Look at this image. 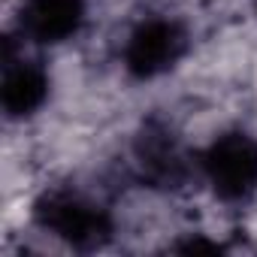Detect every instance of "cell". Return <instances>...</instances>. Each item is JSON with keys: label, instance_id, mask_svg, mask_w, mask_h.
<instances>
[{"label": "cell", "instance_id": "3957f363", "mask_svg": "<svg viewBox=\"0 0 257 257\" xmlns=\"http://www.w3.org/2000/svg\"><path fill=\"white\" fill-rule=\"evenodd\" d=\"M88 19V0H19L16 4V34L34 49H58L79 40Z\"/></svg>", "mask_w": 257, "mask_h": 257}, {"label": "cell", "instance_id": "7a4b0ae2", "mask_svg": "<svg viewBox=\"0 0 257 257\" xmlns=\"http://www.w3.org/2000/svg\"><path fill=\"white\" fill-rule=\"evenodd\" d=\"M188 52H191L188 25L176 16L158 13V16H143L127 28L118 55L131 79L152 82L182 67Z\"/></svg>", "mask_w": 257, "mask_h": 257}, {"label": "cell", "instance_id": "277c9868", "mask_svg": "<svg viewBox=\"0 0 257 257\" xmlns=\"http://www.w3.org/2000/svg\"><path fill=\"white\" fill-rule=\"evenodd\" d=\"M254 13H257V0H254Z\"/></svg>", "mask_w": 257, "mask_h": 257}, {"label": "cell", "instance_id": "6da1fadb", "mask_svg": "<svg viewBox=\"0 0 257 257\" xmlns=\"http://www.w3.org/2000/svg\"><path fill=\"white\" fill-rule=\"evenodd\" d=\"M197 167L203 185L221 206L251 203L257 197V134L221 127L197 152Z\"/></svg>", "mask_w": 257, "mask_h": 257}]
</instances>
